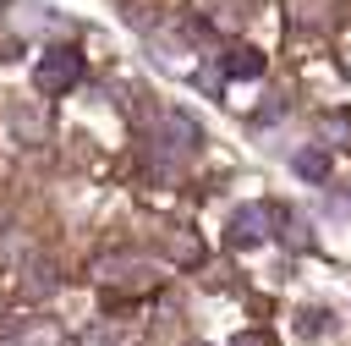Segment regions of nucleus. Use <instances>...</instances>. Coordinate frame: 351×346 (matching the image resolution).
Segmentation results:
<instances>
[{
	"mask_svg": "<svg viewBox=\"0 0 351 346\" xmlns=\"http://www.w3.org/2000/svg\"><path fill=\"white\" fill-rule=\"evenodd\" d=\"M197 143H203V126H197L192 115H181V110H165V115L148 126V154H154L159 165H181L186 154H197Z\"/></svg>",
	"mask_w": 351,
	"mask_h": 346,
	"instance_id": "obj_1",
	"label": "nucleus"
},
{
	"mask_svg": "<svg viewBox=\"0 0 351 346\" xmlns=\"http://www.w3.org/2000/svg\"><path fill=\"white\" fill-rule=\"evenodd\" d=\"M269 225H274V209L269 203H241L236 214H230V247H258L263 236H269Z\"/></svg>",
	"mask_w": 351,
	"mask_h": 346,
	"instance_id": "obj_3",
	"label": "nucleus"
},
{
	"mask_svg": "<svg viewBox=\"0 0 351 346\" xmlns=\"http://www.w3.org/2000/svg\"><path fill=\"white\" fill-rule=\"evenodd\" d=\"M219 71H225V77H263V55L247 49V44H236V49H225Z\"/></svg>",
	"mask_w": 351,
	"mask_h": 346,
	"instance_id": "obj_4",
	"label": "nucleus"
},
{
	"mask_svg": "<svg viewBox=\"0 0 351 346\" xmlns=\"http://www.w3.org/2000/svg\"><path fill=\"white\" fill-rule=\"evenodd\" d=\"M324 137H340V143H346V137H351V121H346V115H329V121H324Z\"/></svg>",
	"mask_w": 351,
	"mask_h": 346,
	"instance_id": "obj_7",
	"label": "nucleus"
},
{
	"mask_svg": "<svg viewBox=\"0 0 351 346\" xmlns=\"http://www.w3.org/2000/svg\"><path fill=\"white\" fill-rule=\"evenodd\" d=\"M27 291H33V297H49V291H55V269H49V264H38V269H33V286H27Z\"/></svg>",
	"mask_w": 351,
	"mask_h": 346,
	"instance_id": "obj_6",
	"label": "nucleus"
},
{
	"mask_svg": "<svg viewBox=\"0 0 351 346\" xmlns=\"http://www.w3.org/2000/svg\"><path fill=\"white\" fill-rule=\"evenodd\" d=\"M291 165H296V170H302V176H307V181H324V176H329V159H324V154H318V148H302V154H296V159H291Z\"/></svg>",
	"mask_w": 351,
	"mask_h": 346,
	"instance_id": "obj_5",
	"label": "nucleus"
},
{
	"mask_svg": "<svg viewBox=\"0 0 351 346\" xmlns=\"http://www.w3.org/2000/svg\"><path fill=\"white\" fill-rule=\"evenodd\" d=\"M33 82H38V93L60 99L66 88H77V82H82V55H77L71 44L44 49V55H38V66H33Z\"/></svg>",
	"mask_w": 351,
	"mask_h": 346,
	"instance_id": "obj_2",
	"label": "nucleus"
}]
</instances>
